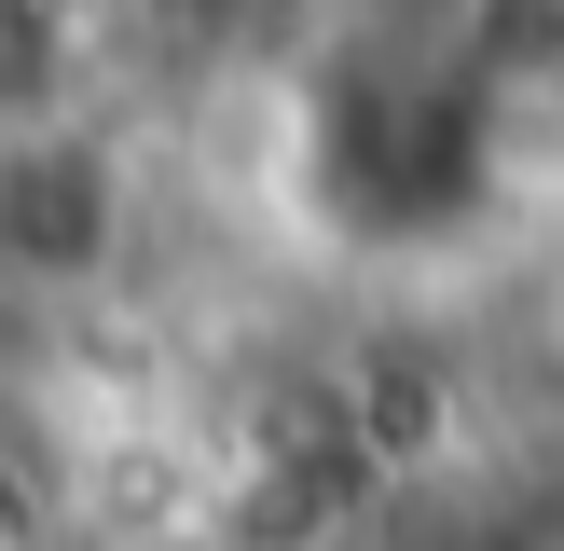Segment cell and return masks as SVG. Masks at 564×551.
Returning <instances> with one entry per match:
<instances>
[{
	"label": "cell",
	"instance_id": "277c9868",
	"mask_svg": "<svg viewBox=\"0 0 564 551\" xmlns=\"http://www.w3.org/2000/svg\"><path fill=\"white\" fill-rule=\"evenodd\" d=\"M330 14H427V0H330Z\"/></svg>",
	"mask_w": 564,
	"mask_h": 551
},
{
	"label": "cell",
	"instance_id": "3957f363",
	"mask_svg": "<svg viewBox=\"0 0 564 551\" xmlns=\"http://www.w3.org/2000/svg\"><path fill=\"white\" fill-rule=\"evenodd\" d=\"M441 55H455L468 110H482V152L510 180L523 220L564 207V0H427Z\"/></svg>",
	"mask_w": 564,
	"mask_h": 551
},
{
	"label": "cell",
	"instance_id": "7a4b0ae2",
	"mask_svg": "<svg viewBox=\"0 0 564 551\" xmlns=\"http://www.w3.org/2000/svg\"><path fill=\"white\" fill-rule=\"evenodd\" d=\"M165 180L152 110H55L0 138V331L14 345H97L152 317L165 262Z\"/></svg>",
	"mask_w": 564,
	"mask_h": 551
},
{
	"label": "cell",
	"instance_id": "6da1fadb",
	"mask_svg": "<svg viewBox=\"0 0 564 551\" xmlns=\"http://www.w3.org/2000/svg\"><path fill=\"white\" fill-rule=\"evenodd\" d=\"M262 125V207L303 262L372 276L386 303L468 276L496 235H523L510 180L482 152L455 55L427 14H330L303 42V69H275L248 97Z\"/></svg>",
	"mask_w": 564,
	"mask_h": 551
}]
</instances>
